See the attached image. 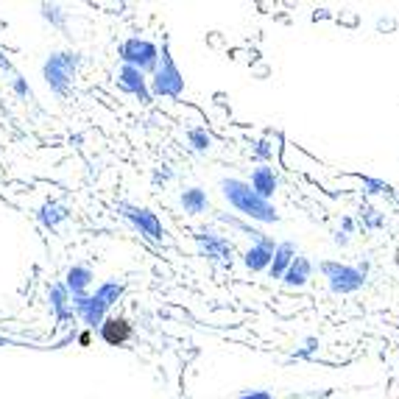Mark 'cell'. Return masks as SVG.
Instances as JSON below:
<instances>
[{
  "label": "cell",
  "instance_id": "cell-28",
  "mask_svg": "<svg viewBox=\"0 0 399 399\" xmlns=\"http://www.w3.org/2000/svg\"><path fill=\"white\" fill-rule=\"evenodd\" d=\"M333 243H335V246H341V249H346V246H349V234H343V232H335Z\"/></svg>",
  "mask_w": 399,
  "mask_h": 399
},
{
  "label": "cell",
  "instance_id": "cell-1",
  "mask_svg": "<svg viewBox=\"0 0 399 399\" xmlns=\"http://www.w3.org/2000/svg\"><path fill=\"white\" fill-rule=\"evenodd\" d=\"M218 187H221V196L227 198L229 207H232L234 213H240V215H246V218H251V221H260V224H277V221H280L277 207H274L271 201L260 198V196L249 187V181L234 179V176H224V179L218 181Z\"/></svg>",
  "mask_w": 399,
  "mask_h": 399
},
{
  "label": "cell",
  "instance_id": "cell-2",
  "mask_svg": "<svg viewBox=\"0 0 399 399\" xmlns=\"http://www.w3.org/2000/svg\"><path fill=\"white\" fill-rule=\"evenodd\" d=\"M78 61L81 54L76 51H54L48 54L42 61V78L48 84V90L54 95H67L70 93V84H73V76L78 70Z\"/></svg>",
  "mask_w": 399,
  "mask_h": 399
},
{
  "label": "cell",
  "instance_id": "cell-10",
  "mask_svg": "<svg viewBox=\"0 0 399 399\" xmlns=\"http://www.w3.org/2000/svg\"><path fill=\"white\" fill-rule=\"evenodd\" d=\"M274 249H277V243L266 234L263 240H257V243H251L249 246V251L243 254V266L249 268V271H268V266H271V257H274Z\"/></svg>",
  "mask_w": 399,
  "mask_h": 399
},
{
  "label": "cell",
  "instance_id": "cell-3",
  "mask_svg": "<svg viewBox=\"0 0 399 399\" xmlns=\"http://www.w3.org/2000/svg\"><path fill=\"white\" fill-rule=\"evenodd\" d=\"M148 90H151V95H157V98H181V93H184V76H181V70H179L176 61H173L168 42H165L162 51H160L157 70H154L151 78H148Z\"/></svg>",
  "mask_w": 399,
  "mask_h": 399
},
{
  "label": "cell",
  "instance_id": "cell-24",
  "mask_svg": "<svg viewBox=\"0 0 399 399\" xmlns=\"http://www.w3.org/2000/svg\"><path fill=\"white\" fill-rule=\"evenodd\" d=\"M363 187H369V193H374V196H380V193L388 190V184L383 179H371V176H363Z\"/></svg>",
  "mask_w": 399,
  "mask_h": 399
},
{
  "label": "cell",
  "instance_id": "cell-25",
  "mask_svg": "<svg viewBox=\"0 0 399 399\" xmlns=\"http://www.w3.org/2000/svg\"><path fill=\"white\" fill-rule=\"evenodd\" d=\"M234 399H274V394H271V391L257 388V391H243V394H237Z\"/></svg>",
  "mask_w": 399,
  "mask_h": 399
},
{
  "label": "cell",
  "instance_id": "cell-8",
  "mask_svg": "<svg viewBox=\"0 0 399 399\" xmlns=\"http://www.w3.org/2000/svg\"><path fill=\"white\" fill-rule=\"evenodd\" d=\"M70 310H73V316L76 318H81L90 330H95V327H101L104 324V318L109 316V310L93 296V293H84V296H70Z\"/></svg>",
  "mask_w": 399,
  "mask_h": 399
},
{
  "label": "cell",
  "instance_id": "cell-14",
  "mask_svg": "<svg viewBox=\"0 0 399 399\" xmlns=\"http://www.w3.org/2000/svg\"><path fill=\"white\" fill-rule=\"evenodd\" d=\"M48 307H51V313L56 316L59 324L76 318L73 310H70V290L64 287V282H54V285L48 287Z\"/></svg>",
  "mask_w": 399,
  "mask_h": 399
},
{
  "label": "cell",
  "instance_id": "cell-21",
  "mask_svg": "<svg viewBox=\"0 0 399 399\" xmlns=\"http://www.w3.org/2000/svg\"><path fill=\"white\" fill-rule=\"evenodd\" d=\"M187 145L196 154H210L213 151V137L207 134V129H190L187 131Z\"/></svg>",
  "mask_w": 399,
  "mask_h": 399
},
{
  "label": "cell",
  "instance_id": "cell-26",
  "mask_svg": "<svg viewBox=\"0 0 399 399\" xmlns=\"http://www.w3.org/2000/svg\"><path fill=\"white\" fill-rule=\"evenodd\" d=\"M363 215H366V218H369V221H366V224H369V227H371V229L383 227V215H374V210H366V213H363Z\"/></svg>",
  "mask_w": 399,
  "mask_h": 399
},
{
  "label": "cell",
  "instance_id": "cell-5",
  "mask_svg": "<svg viewBox=\"0 0 399 399\" xmlns=\"http://www.w3.org/2000/svg\"><path fill=\"white\" fill-rule=\"evenodd\" d=\"M117 213H120V218L129 227L134 229L137 234H143L145 240H151V243H162L165 240L162 221L148 207H140V204H131V201H117Z\"/></svg>",
  "mask_w": 399,
  "mask_h": 399
},
{
  "label": "cell",
  "instance_id": "cell-15",
  "mask_svg": "<svg viewBox=\"0 0 399 399\" xmlns=\"http://www.w3.org/2000/svg\"><path fill=\"white\" fill-rule=\"evenodd\" d=\"M67 218H70V210H67L64 204H59V201H42L40 210H37L40 227H45L48 232H59V227H61Z\"/></svg>",
  "mask_w": 399,
  "mask_h": 399
},
{
  "label": "cell",
  "instance_id": "cell-9",
  "mask_svg": "<svg viewBox=\"0 0 399 399\" xmlns=\"http://www.w3.org/2000/svg\"><path fill=\"white\" fill-rule=\"evenodd\" d=\"M117 87L123 93L134 95L140 104H151V98H154L151 90H148V76L140 73V70H134V67H129V64H120V70H117Z\"/></svg>",
  "mask_w": 399,
  "mask_h": 399
},
{
  "label": "cell",
  "instance_id": "cell-16",
  "mask_svg": "<svg viewBox=\"0 0 399 399\" xmlns=\"http://www.w3.org/2000/svg\"><path fill=\"white\" fill-rule=\"evenodd\" d=\"M313 277V263L304 254H296L293 263L287 266V271L282 274V285L285 287H304Z\"/></svg>",
  "mask_w": 399,
  "mask_h": 399
},
{
  "label": "cell",
  "instance_id": "cell-17",
  "mask_svg": "<svg viewBox=\"0 0 399 399\" xmlns=\"http://www.w3.org/2000/svg\"><path fill=\"white\" fill-rule=\"evenodd\" d=\"M296 254H299V249H296V243H293V240H282V243H277L274 257H271V266H268L271 280H282V274L287 271V266L293 263V257H296Z\"/></svg>",
  "mask_w": 399,
  "mask_h": 399
},
{
  "label": "cell",
  "instance_id": "cell-7",
  "mask_svg": "<svg viewBox=\"0 0 399 399\" xmlns=\"http://www.w3.org/2000/svg\"><path fill=\"white\" fill-rule=\"evenodd\" d=\"M196 240H198L201 257H207L210 263H218V266L232 263V243L215 227H201L196 232Z\"/></svg>",
  "mask_w": 399,
  "mask_h": 399
},
{
  "label": "cell",
  "instance_id": "cell-27",
  "mask_svg": "<svg viewBox=\"0 0 399 399\" xmlns=\"http://www.w3.org/2000/svg\"><path fill=\"white\" fill-rule=\"evenodd\" d=\"M316 349H318V341H316V338H307V341H304V349H302L299 355H310V352H316Z\"/></svg>",
  "mask_w": 399,
  "mask_h": 399
},
{
  "label": "cell",
  "instance_id": "cell-20",
  "mask_svg": "<svg viewBox=\"0 0 399 399\" xmlns=\"http://www.w3.org/2000/svg\"><path fill=\"white\" fill-rule=\"evenodd\" d=\"M40 14H42L45 23H51L59 31L67 28V11H64L59 3H42V6H40Z\"/></svg>",
  "mask_w": 399,
  "mask_h": 399
},
{
  "label": "cell",
  "instance_id": "cell-4",
  "mask_svg": "<svg viewBox=\"0 0 399 399\" xmlns=\"http://www.w3.org/2000/svg\"><path fill=\"white\" fill-rule=\"evenodd\" d=\"M318 268H321V274L327 280L330 293H335V296L357 293L360 287L366 285V274L357 266H349V263H341V260H324V263H318Z\"/></svg>",
  "mask_w": 399,
  "mask_h": 399
},
{
  "label": "cell",
  "instance_id": "cell-22",
  "mask_svg": "<svg viewBox=\"0 0 399 399\" xmlns=\"http://www.w3.org/2000/svg\"><path fill=\"white\" fill-rule=\"evenodd\" d=\"M11 90H14V95H17L20 101H28V98H31V87H28V81H25L20 73L11 76Z\"/></svg>",
  "mask_w": 399,
  "mask_h": 399
},
{
  "label": "cell",
  "instance_id": "cell-23",
  "mask_svg": "<svg viewBox=\"0 0 399 399\" xmlns=\"http://www.w3.org/2000/svg\"><path fill=\"white\" fill-rule=\"evenodd\" d=\"M254 157H257L263 165H268V160L274 157V145H271L268 140H260V143H257V148H254Z\"/></svg>",
  "mask_w": 399,
  "mask_h": 399
},
{
  "label": "cell",
  "instance_id": "cell-19",
  "mask_svg": "<svg viewBox=\"0 0 399 399\" xmlns=\"http://www.w3.org/2000/svg\"><path fill=\"white\" fill-rule=\"evenodd\" d=\"M123 293H126V285H123V282H117V280H107V282H101V285L95 287V293H93V296H95V299H98V302L109 310Z\"/></svg>",
  "mask_w": 399,
  "mask_h": 399
},
{
  "label": "cell",
  "instance_id": "cell-13",
  "mask_svg": "<svg viewBox=\"0 0 399 399\" xmlns=\"http://www.w3.org/2000/svg\"><path fill=\"white\" fill-rule=\"evenodd\" d=\"M93 282H95V271L90 266H81V263L70 266L67 274H64V287L70 290V296H84Z\"/></svg>",
  "mask_w": 399,
  "mask_h": 399
},
{
  "label": "cell",
  "instance_id": "cell-18",
  "mask_svg": "<svg viewBox=\"0 0 399 399\" xmlns=\"http://www.w3.org/2000/svg\"><path fill=\"white\" fill-rule=\"evenodd\" d=\"M179 204H181V210L187 213V215H201V213H207V207H210V196H207V190L204 187H184L181 193H179Z\"/></svg>",
  "mask_w": 399,
  "mask_h": 399
},
{
  "label": "cell",
  "instance_id": "cell-29",
  "mask_svg": "<svg viewBox=\"0 0 399 399\" xmlns=\"http://www.w3.org/2000/svg\"><path fill=\"white\" fill-rule=\"evenodd\" d=\"M0 70H3V73H11V76H14V67H11V61H8V59L3 56V51H0Z\"/></svg>",
  "mask_w": 399,
  "mask_h": 399
},
{
  "label": "cell",
  "instance_id": "cell-11",
  "mask_svg": "<svg viewBox=\"0 0 399 399\" xmlns=\"http://www.w3.org/2000/svg\"><path fill=\"white\" fill-rule=\"evenodd\" d=\"M249 187H251L260 198L271 201V198L277 196V190H280V176H277V171H274L271 165H257V168L251 171Z\"/></svg>",
  "mask_w": 399,
  "mask_h": 399
},
{
  "label": "cell",
  "instance_id": "cell-30",
  "mask_svg": "<svg viewBox=\"0 0 399 399\" xmlns=\"http://www.w3.org/2000/svg\"><path fill=\"white\" fill-rule=\"evenodd\" d=\"M341 229H343V234H352V232H355V221H352V218H341Z\"/></svg>",
  "mask_w": 399,
  "mask_h": 399
},
{
  "label": "cell",
  "instance_id": "cell-31",
  "mask_svg": "<svg viewBox=\"0 0 399 399\" xmlns=\"http://www.w3.org/2000/svg\"><path fill=\"white\" fill-rule=\"evenodd\" d=\"M0 346H3V341H0Z\"/></svg>",
  "mask_w": 399,
  "mask_h": 399
},
{
  "label": "cell",
  "instance_id": "cell-6",
  "mask_svg": "<svg viewBox=\"0 0 399 399\" xmlns=\"http://www.w3.org/2000/svg\"><path fill=\"white\" fill-rule=\"evenodd\" d=\"M120 61L148 76V73H154V70H157V61H160V48H157L151 40H143V37H129V40L120 45Z\"/></svg>",
  "mask_w": 399,
  "mask_h": 399
},
{
  "label": "cell",
  "instance_id": "cell-12",
  "mask_svg": "<svg viewBox=\"0 0 399 399\" xmlns=\"http://www.w3.org/2000/svg\"><path fill=\"white\" fill-rule=\"evenodd\" d=\"M98 330H101V338L109 346H123V343L131 341V335H134V327L123 316H107Z\"/></svg>",
  "mask_w": 399,
  "mask_h": 399
}]
</instances>
